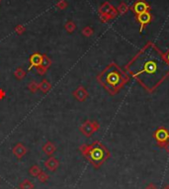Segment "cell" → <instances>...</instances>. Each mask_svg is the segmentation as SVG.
<instances>
[{
    "label": "cell",
    "mask_w": 169,
    "mask_h": 189,
    "mask_svg": "<svg viewBox=\"0 0 169 189\" xmlns=\"http://www.w3.org/2000/svg\"><path fill=\"white\" fill-rule=\"evenodd\" d=\"M13 154H14V155L16 156V158H18L20 159L27 154V148L25 147L24 145H22L21 143H19L13 148Z\"/></svg>",
    "instance_id": "52a82bcc"
},
{
    "label": "cell",
    "mask_w": 169,
    "mask_h": 189,
    "mask_svg": "<svg viewBox=\"0 0 169 189\" xmlns=\"http://www.w3.org/2000/svg\"><path fill=\"white\" fill-rule=\"evenodd\" d=\"M100 13L102 15L111 16V17H114V16L116 15L115 10H114V8L109 3H105V4L102 5L101 8H100Z\"/></svg>",
    "instance_id": "9c48e42d"
},
{
    "label": "cell",
    "mask_w": 169,
    "mask_h": 189,
    "mask_svg": "<svg viewBox=\"0 0 169 189\" xmlns=\"http://www.w3.org/2000/svg\"><path fill=\"white\" fill-rule=\"evenodd\" d=\"M160 63H163L158 61L157 58H153L152 56L148 57L143 63L141 69L138 72V74H144L148 77H155L157 78L160 74Z\"/></svg>",
    "instance_id": "3957f363"
},
{
    "label": "cell",
    "mask_w": 169,
    "mask_h": 189,
    "mask_svg": "<svg viewBox=\"0 0 169 189\" xmlns=\"http://www.w3.org/2000/svg\"><path fill=\"white\" fill-rule=\"evenodd\" d=\"M57 150V147L52 142H48L43 145V152L47 155H52Z\"/></svg>",
    "instance_id": "8fae6325"
},
{
    "label": "cell",
    "mask_w": 169,
    "mask_h": 189,
    "mask_svg": "<svg viewBox=\"0 0 169 189\" xmlns=\"http://www.w3.org/2000/svg\"><path fill=\"white\" fill-rule=\"evenodd\" d=\"M5 96H6V93H5V91L3 89L0 88V100H2L3 98H5Z\"/></svg>",
    "instance_id": "484cf974"
},
{
    "label": "cell",
    "mask_w": 169,
    "mask_h": 189,
    "mask_svg": "<svg viewBox=\"0 0 169 189\" xmlns=\"http://www.w3.org/2000/svg\"><path fill=\"white\" fill-rule=\"evenodd\" d=\"M38 178H39V180H40L41 182L45 183V182H47L48 179V175L46 173V172L41 171V173H40L39 175H38Z\"/></svg>",
    "instance_id": "603a6c76"
},
{
    "label": "cell",
    "mask_w": 169,
    "mask_h": 189,
    "mask_svg": "<svg viewBox=\"0 0 169 189\" xmlns=\"http://www.w3.org/2000/svg\"><path fill=\"white\" fill-rule=\"evenodd\" d=\"M80 131L82 132L85 136H90V135L92 134V132H93V127H92L91 123L90 122H85L82 126H81L80 128Z\"/></svg>",
    "instance_id": "4fadbf2b"
},
{
    "label": "cell",
    "mask_w": 169,
    "mask_h": 189,
    "mask_svg": "<svg viewBox=\"0 0 169 189\" xmlns=\"http://www.w3.org/2000/svg\"><path fill=\"white\" fill-rule=\"evenodd\" d=\"M138 21H139V23L140 24V31H141L144 28V26L148 25L151 21L150 13L148 11V12H144V13H141V14L138 15Z\"/></svg>",
    "instance_id": "8992f818"
},
{
    "label": "cell",
    "mask_w": 169,
    "mask_h": 189,
    "mask_svg": "<svg viewBox=\"0 0 169 189\" xmlns=\"http://www.w3.org/2000/svg\"><path fill=\"white\" fill-rule=\"evenodd\" d=\"M73 96L75 97L78 101H84L87 97V92L82 86H79V87L73 91Z\"/></svg>",
    "instance_id": "30bf717a"
},
{
    "label": "cell",
    "mask_w": 169,
    "mask_h": 189,
    "mask_svg": "<svg viewBox=\"0 0 169 189\" xmlns=\"http://www.w3.org/2000/svg\"><path fill=\"white\" fill-rule=\"evenodd\" d=\"M41 168L38 165H33L30 168V174L34 177H38V175L41 173Z\"/></svg>",
    "instance_id": "d6986e66"
},
{
    "label": "cell",
    "mask_w": 169,
    "mask_h": 189,
    "mask_svg": "<svg viewBox=\"0 0 169 189\" xmlns=\"http://www.w3.org/2000/svg\"><path fill=\"white\" fill-rule=\"evenodd\" d=\"M167 58H168V61H169V52H168V53H167Z\"/></svg>",
    "instance_id": "83f0119b"
},
{
    "label": "cell",
    "mask_w": 169,
    "mask_h": 189,
    "mask_svg": "<svg viewBox=\"0 0 169 189\" xmlns=\"http://www.w3.org/2000/svg\"><path fill=\"white\" fill-rule=\"evenodd\" d=\"M28 88H29V90L31 91V92L36 93L37 90L39 89V84H38L36 81H31V82L28 84Z\"/></svg>",
    "instance_id": "ffe728a7"
},
{
    "label": "cell",
    "mask_w": 169,
    "mask_h": 189,
    "mask_svg": "<svg viewBox=\"0 0 169 189\" xmlns=\"http://www.w3.org/2000/svg\"><path fill=\"white\" fill-rule=\"evenodd\" d=\"M56 6H57V8H58L59 10H63V9H65V8H67L68 4H67L66 1H65V0H59V1L56 4Z\"/></svg>",
    "instance_id": "7402d4cb"
},
{
    "label": "cell",
    "mask_w": 169,
    "mask_h": 189,
    "mask_svg": "<svg viewBox=\"0 0 169 189\" xmlns=\"http://www.w3.org/2000/svg\"><path fill=\"white\" fill-rule=\"evenodd\" d=\"M14 75L18 80H22L26 76V71L22 67H18L16 68V71H14Z\"/></svg>",
    "instance_id": "2e32d148"
},
{
    "label": "cell",
    "mask_w": 169,
    "mask_h": 189,
    "mask_svg": "<svg viewBox=\"0 0 169 189\" xmlns=\"http://www.w3.org/2000/svg\"><path fill=\"white\" fill-rule=\"evenodd\" d=\"M98 80L109 91L114 92L123 84L124 77L121 71L116 66H110L98 76Z\"/></svg>",
    "instance_id": "6da1fadb"
},
{
    "label": "cell",
    "mask_w": 169,
    "mask_h": 189,
    "mask_svg": "<svg viewBox=\"0 0 169 189\" xmlns=\"http://www.w3.org/2000/svg\"><path fill=\"white\" fill-rule=\"evenodd\" d=\"M51 66H52V59L47 55H43V61L41 63V67L48 71V69L51 67Z\"/></svg>",
    "instance_id": "9a60e30c"
},
{
    "label": "cell",
    "mask_w": 169,
    "mask_h": 189,
    "mask_svg": "<svg viewBox=\"0 0 169 189\" xmlns=\"http://www.w3.org/2000/svg\"><path fill=\"white\" fill-rule=\"evenodd\" d=\"M33 188H34V184L29 179H25L19 185V189H33Z\"/></svg>",
    "instance_id": "e0dca14e"
},
{
    "label": "cell",
    "mask_w": 169,
    "mask_h": 189,
    "mask_svg": "<svg viewBox=\"0 0 169 189\" xmlns=\"http://www.w3.org/2000/svg\"><path fill=\"white\" fill-rule=\"evenodd\" d=\"M149 6H148V4L144 2V1H138V2H135V4L134 5V11L135 12V14L137 15H139L141 13H144V12H148V10Z\"/></svg>",
    "instance_id": "277c9868"
},
{
    "label": "cell",
    "mask_w": 169,
    "mask_h": 189,
    "mask_svg": "<svg viewBox=\"0 0 169 189\" xmlns=\"http://www.w3.org/2000/svg\"><path fill=\"white\" fill-rule=\"evenodd\" d=\"M155 138L158 142H165L169 139V133H167L163 129H159L158 131L155 133Z\"/></svg>",
    "instance_id": "7c38bea8"
},
{
    "label": "cell",
    "mask_w": 169,
    "mask_h": 189,
    "mask_svg": "<svg viewBox=\"0 0 169 189\" xmlns=\"http://www.w3.org/2000/svg\"><path fill=\"white\" fill-rule=\"evenodd\" d=\"M0 1H1V0H0Z\"/></svg>",
    "instance_id": "f1b7e54d"
},
{
    "label": "cell",
    "mask_w": 169,
    "mask_h": 189,
    "mask_svg": "<svg viewBox=\"0 0 169 189\" xmlns=\"http://www.w3.org/2000/svg\"><path fill=\"white\" fill-rule=\"evenodd\" d=\"M92 33H93V31H92V29L90 28V27H85V28L82 30V34L86 37H89L92 35Z\"/></svg>",
    "instance_id": "cb8c5ba5"
},
{
    "label": "cell",
    "mask_w": 169,
    "mask_h": 189,
    "mask_svg": "<svg viewBox=\"0 0 169 189\" xmlns=\"http://www.w3.org/2000/svg\"><path fill=\"white\" fill-rule=\"evenodd\" d=\"M36 69H37V72H38V74H40V75H43V74H46V72L48 71L47 69H45L43 67H42L41 66H40V67H36Z\"/></svg>",
    "instance_id": "d4e9b609"
},
{
    "label": "cell",
    "mask_w": 169,
    "mask_h": 189,
    "mask_svg": "<svg viewBox=\"0 0 169 189\" xmlns=\"http://www.w3.org/2000/svg\"><path fill=\"white\" fill-rule=\"evenodd\" d=\"M14 31H15V33L16 34H18V35H22V34H24L25 32H26V28L25 27L22 25V24H19L17 25L14 28Z\"/></svg>",
    "instance_id": "44dd1931"
},
{
    "label": "cell",
    "mask_w": 169,
    "mask_h": 189,
    "mask_svg": "<svg viewBox=\"0 0 169 189\" xmlns=\"http://www.w3.org/2000/svg\"><path fill=\"white\" fill-rule=\"evenodd\" d=\"M64 29L66 30L68 33H72V32H74V30L76 29V25L74 24V22H72V21H68V22L65 23Z\"/></svg>",
    "instance_id": "ac0fdd59"
},
{
    "label": "cell",
    "mask_w": 169,
    "mask_h": 189,
    "mask_svg": "<svg viewBox=\"0 0 169 189\" xmlns=\"http://www.w3.org/2000/svg\"><path fill=\"white\" fill-rule=\"evenodd\" d=\"M42 61H43V55L39 53H33L30 58V67H29V69H31L32 67H38L41 66L42 63Z\"/></svg>",
    "instance_id": "5b68a950"
},
{
    "label": "cell",
    "mask_w": 169,
    "mask_h": 189,
    "mask_svg": "<svg viewBox=\"0 0 169 189\" xmlns=\"http://www.w3.org/2000/svg\"><path fill=\"white\" fill-rule=\"evenodd\" d=\"M45 166L50 171H54L59 166V161L56 158H50L45 161Z\"/></svg>",
    "instance_id": "ba28073f"
},
{
    "label": "cell",
    "mask_w": 169,
    "mask_h": 189,
    "mask_svg": "<svg viewBox=\"0 0 169 189\" xmlns=\"http://www.w3.org/2000/svg\"><path fill=\"white\" fill-rule=\"evenodd\" d=\"M120 10H121L122 12L125 11V10H126V6H125V5H121V6H120Z\"/></svg>",
    "instance_id": "4316f807"
},
{
    "label": "cell",
    "mask_w": 169,
    "mask_h": 189,
    "mask_svg": "<svg viewBox=\"0 0 169 189\" xmlns=\"http://www.w3.org/2000/svg\"><path fill=\"white\" fill-rule=\"evenodd\" d=\"M82 150V153H84V154L86 155V158L95 166H99L106 159L108 155L107 150L99 143H94L93 145L87 147L85 150Z\"/></svg>",
    "instance_id": "7a4b0ae2"
},
{
    "label": "cell",
    "mask_w": 169,
    "mask_h": 189,
    "mask_svg": "<svg viewBox=\"0 0 169 189\" xmlns=\"http://www.w3.org/2000/svg\"><path fill=\"white\" fill-rule=\"evenodd\" d=\"M39 89L43 93H48V91L52 89V84L50 81H48L47 79H43L41 83L39 84Z\"/></svg>",
    "instance_id": "5bb4252c"
}]
</instances>
